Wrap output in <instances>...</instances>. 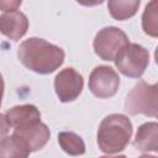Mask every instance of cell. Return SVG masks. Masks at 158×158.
<instances>
[{"mask_svg": "<svg viewBox=\"0 0 158 158\" xmlns=\"http://www.w3.org/2000/svg\"><path fill=\"white\" fill-rule=\"evenodd\" d=\"M64 56L60 47L38 37L25 40L17 49L20 62L27 69L38 74L53 73L63 64Z\"/></svg>", "mask_w": 158, "mask_h": 158, "instance_id": "6da1fadb", "label": "cell"}, {"mask_svg": "<svg viewBox=\"0 0 158 158\" xmlns=\"http://www.w3.org/2000/svg\"><path fill=\"white\" fill-rule=\"evenodd\" d=\"M132 136V123L122 114L107 115L98 130V146L101 152L114 154L123 151Z\"/></svg>", "mask_w": 158, "mask_h": 158, "instance_id": "7a4b0ae2", "label": "cell"}, {"mask_svg": "<svg viewBox=\"0 0 158 158\" xmlns=\"http://www.w3.org/2000/svg\"><path fill=\"white\" fill-rule=\"evenodd\" d=\"M158 88L157 84H148L139 80L133 89L127 94L125 101V110L130 115L143 114L146 116L156 117L158 114Z\"/></svg>", "mask_w": 158, "mask_h": 158, "instance_id": "3957f363", "label": "cell"}, {"mask_svg": "<svg viewBox=\"0 0 158 158\" xmlns=\"http://www.w3.org/2000/svg\"><path fill=\"white\" fill-rule=\"evenodd\" d=\"M114 60L125 77L141 78L149 64V52L138 43H127Z\"/></svg>", "mask_w": 158, "mask_h": 158, "instance_id": "277c9868", "label": "cell"}, {"mask_svg": "<svg viewBox=\"0 0 158 158\" xmlns=\"http://www.w3.org/2000/svg\"><path fill=\"white\" fill-rule=\"evenodd\" d=\"M127 43H130L128 37L122 30L115 26H109V27H104L96 33L93 46L95 53L102 60L110 62L116 58L118 52Z\"/></svg>", "mask_w": 158, "mask_h": 158, "instance_id": "5b68a950", "label": "cell"}, {"mask_svg": "<svg viewBox=\"0 0 158 158\" xmlns=\"http://www.w3.org/2000/svg\"><path fill=\"white\" fill-rule=\"evenodd\" d=\"M120 86V77L109 65H98L89 77V89L99 99L114 96Z\"/></svg>", "mask_w": 158, "mask_h": 158, "instance_id": "8992f818", "label": "cell"}, {"mask_svg": "<svg viewBox=\"0 0 158 158\" xmlns=\"http://www.w3.org/2000/svg\"><path fill=\"white\" fill-rule=\"evenodd\" d=\"M83 86L81 74L73 68L62 69L54 78V90L62 102L74 101L81 94Z\"/></svg>", "mask_w": 158, "mask_h": 158, "instance_id": "52a82bcc", "label": "cell"}, {"mask_svg": "<svg viewBox=\"0 0 158 158\" xmlns=\"http://www.w3.org/2000/svg\"><path fill=\"white\" fill-rule=\"evenodd\" d=\"M12 135H15L20 139H22V142L28 147V149L31 152H36L46 146V143L49 139L51 132L46 123L37 121V122L27 125L25 127L14 130Z\"/></svg>", "mask_w": 158, "mask_h": 158, "instance_id": "ba28073f", "label": "cell"}, {"mask_svg": "<svg viewBox=\"0 0 158 158\" xmlns=\"http://www.w3.org/2000/svg\"><path fill=\"white\" fill-rule=\"evenodd\" d=\"M28 30L27 16L19 11L12 10L4 12L0 16V32L12 41H17L26 35Z\"/></svg>", "mask_w": 158, "mask_h": 158, "instance_id": "9c48e42d", "label": "cell"}, {"mask_svg": "<svg viewBox=\"0 0 158 158\" xmlns=\"http://www.w3.org/2000/svg\"><path fill=\"white\" fill-rule=\"evenodd\" d=\"M5 117L10 127H14V130H16L35 123L37 121H41V112L35 105L25 104V105L14 106L10 110H7Z\"/></svg>", "mask_w": 158, "mask_h": 158, "instance_id": "30bf717a", "label": "cell"}, {"mask_svg": "<svg viewBox=\"0 0 158 158\" xmlns=\"http://www.w3.org/2000/svg\"><path fill=\"white\" fill-rule=\"evenodd\" d=\"M133 146L141 152L158 151V125L157 122H146L137 130Z\"/></svg>", "mask_w": 158, "mask_h": 158, "instance_id": "8fae6325", "label": "cell"}, {"mask_svg": "<svg viewBox=\"0 0 158 158\" xmlns=\"http://www.w3.org/2000/svg\"><path fill=\"white\" fill-rule=\"evenodd\" d=\"M28 147L17 136L11 135L0 142V158H28Z\"/></svg>", "mask_w": 158, "mask_h": 158, "instance_id": "7c38bea8", "label": "cell"}, {"mask_svg": "<svg viewBox=\"0 0 158 158\" xmlns=\"http://www.w3.org/2000/svg\"><path fill=\"white\" fill-rule=\"evenodd\" d=\"M139 4V0H109L107 9L115 20L123 21L136 15Z\"/></svg>", "mask_w": 158, "mask_h": 158, "instance_id": "4fadbf2b", "label": "cell"}, {"mask_svg": "<svg viewBox=\"0 0 158 158\" xmlns=\"http://www.w3.org/2000/svg\"><path fill=\"white\" fill-rule=\"evenodd\" d=\"M58 143L60 148L69 156H81L85 153V143L83 138L69 131H63L58 133Z\"/></svg>", "mask_w": 158, "mask_h": 158, "instance_id": "5bb4252c", "label": "cell"}, {"mask_svg": "<svg viewBox=\"0 0 158 158\" xmlns=\"http://www.w3.org/2000/svg\"><path fill=\"white\" fill-rule=\"evenodd\" d=\"M142 28L144 33L152 37L158 36V2L156 0L151 1L143 11Z\"/></svg>", "mask_w": 158, "mask_h": 158, "instance_id": "9a60e30c", "label": "cell"}, {"mask_svg": "<svg viewBox=\"0 0 158 158\" xmlns=\"http://www.w3.org/2000/svg\"><path fill=\"white\" fill-rule=\"evenodd\" d=\"M9 131H10V125H9V122H7L6 117H5V115L0 114V142H1L5 137H7Z\"/></svg>", "mask_w": 158, "mask_h": 158, "instance_id": "2e32d148", "label": "cell"}, {"mask_svg": "<svg viewBox=\"0 0 158 158\" xmlns=\"http://www.w3.org/2000/svg\"><path fill=\"white\" fill-rule=\"evenodd\" d=\"M21 5V1H0V9L5 12L17 10V7Z\"/></svg>", "mask_w": 158, "mask_h": 158, "instance_id": "e0dca14e", "label": "cell"}, {"mask_svg": "<svg viewBox=\"0 0 158 158\" xmlns=\"http://www.w3.org/2000/svg\"><path fill=\"white\" fill-rule=\"evenodd\" d=\"M4 79H2V75L0 73V105L2 102V96H4Z\"/></svg>", "mask_w": 158, "mask_h": 158, "instance_id": "ac0fdd59", "label": "cell"}, {"mask_svg": "<svg viewBox=\"0 0 158 158\" xmlns=\"http://www.w3.org/2000/svg\"><path fill=\"white\" fill-rule=\"evenodd\" d=\"M99 158H127L126 156H102V157H99Z\"/></svg>", "mask_w": 158, "mask_h": 158, "instance_id": "d6986e66", "label": "cell"}, {"mask_svg": "<svg viewBox=\"0 0 158 158\" xmlns=\"http://www.w3.org/2000/svg\"><path fill=\"white\" fill-rule=\"evenodd\" d=\"M138 158H157L156 156H148V154H143V156H141V157H138Z\"/></svg>", "mask_w": 158, "mask_h": 158, "instance_id": "ffe728a7", "label": "cell"}]
</instances>
